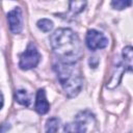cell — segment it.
I'll use <instances>...</instances> for the list:
<instances>
[{
    "label": "cell",
    "mask_w": 133,
    "mask_h": 133,
    "mask_svg": "<svg viewBox=\"0 0 133 133\" xmlns=\"http://www.w3.org/2000/svg\"><path fill=\"white\" fill-rule=\"evenodd\" d=\"M50 45L59 61L75 63L82 56V47L78 35L70 28H59L50 36Z\"/></svg>",
    "instance_id": "cell-1"
},
{
    "label": "cell",
    "mask_w": 133,
    "mask_h": 133,
    "mask_svg": "<svg viewBox=\"0 0 133 133\" xmlns=\"http://www.w3.org/2000/svg\"><path fill=\"white\" fill-rule=\"evenodd\" d=\"M54 71L62 86L64 92L69 98L76 97L83 85V79L80 69L75 63H66L58 61L54 64Z\"/></svg>",
    "instance_id": "cell-2"
},
{
    "label": "cell",
    "mask_w": 133,
    "mask_h": 133,
    "mask_svg": "<svg viewBox=\"0 0 133 133\" xmlns=\"http://www.w3.org/2000/svg\"><path fill=\"white\" fill-rule=\"evenodd\" d=\"M15 99L18 103H20L21 105H24V106H29V104H30V97L25 89L17 90L16 95H15Z\"/></svg>",
    "instance_id": "cell-8"
},
{
    "label": "cell",
    "mask_w": 133,
    "mask_h": 133,
    "mask_svg": "<svg viewBox=\"0 0 133 133\" xmlns=\"http://www.w3.org/2000/svg\"><path fill=\"white\" fill-rule=\"evenodd\" d=\"M86 5L85 1H71L70 2V10L73 14H79L81 12Z\"/></svg>",
    "instance_id": "cell-11"
},
{
    "label": "cell",
    "mask_w": 133,
    "mask_h": 133,
    "mask_svg": "<svg viewBox=\"0 0 133 133\" xmlns=\"http://www.w3.org/2000/svg\"><path fill=\"white\" fill-rule=\"evenodd\" d=\"M2 106H3V95L0 90V109L2 108Z\"/></svg>",
    "instance_id": "cell-14"
},
{
    "label": "cell",
    "mask_w": 133,
    "mask_h": 133,
    "mask_svg": "<svg viewBox=\"0 0 133 133\" xmlns=\"http://www.w3.org/2000/svg\"><path fill=\"white\" fill-rule=\"evenodd\" d=\"M7 20L10 31L12 33H20L23 29V16L20 7H15L7 14Z\"/></svg>",
    "instance_id": "cell-5"
},
{
    "label": "cell",
    "mask_w": 133,
    "mask_h": 133,
    "mask_svg": "<svg viewBox=\"0 0 133 133\" xmlns=\"http://www.w3.org/2000/svg\"><path fill=\"white\" fill-rule=\"evenodd\" d=\"M35 110L39 114H46L49 109H50V104L46 98V92L45 89L41 88L36 92V98H35Z\"/></svg>",
    "instance_id": "cell-6"
},
{
    "label": "cell",
    "mask_w": 133,
    "mask_h": 133,
    "mask_svg": "<svg viewBox=\"0 0 133 133\" xmlns=\"http://www.w3.org/2000/svg\"><path fill=\"white\" fill-rule=\"evenodd\" d=\"M37 27L44 32H49L53 28V22L49 19H41L37 22Z\"/></svg>",
    "instance_id": "cell-12"
},
{
    "label": "cell",
    "mask_w": 133,
    "mask_h": 133,
    "mask_svg": "<svg viewBox=\"0 0 133 133\" xmlns=\"http://www.w3.org/2000/svg\"><path fill=\"white\" fill-rule=\"evenodd\" d=\"M59 127V119L57 117L48 118L45 126V133H56Z\"/></svg>",
    "instance_id": "cell-9"
},
{
    "label": "cell",
    "mask_w": 133,
    "mask_h": 133,
    "mask_svg": "<svg viewBox=\"0 0 133 133\" xmlns=\"http://www.w3.org/2000/svg\"><path fill=\"white\" fill-rule=\"evenodd\" d=\"M123 60L124 63L128 66L130 71H132V47L128 46L123 49Z\"/></svg>",
    "instance_id": "cell-10"
},
{
    "label": "cell",
    "mask_w": 133,
    "mask_h": 133,
    "mask_svg": "<svg viewBox=\"0 0 133 133\" xmlns=\"http://www.w3.org/2000/svg\"><path fill=\"white\" fill-rule=\"evenodd\" d=\"M131 1H124V0H116V1H112L111 5L115 8V9H124L127 6L131 5Z\"/></svg>",
    "instance_id": "cell-13"
},
{
    "label": "cell",
    "mask_w": 133,
    "mask_h": 133,
    "mask_svg": "<svg viewBox=\"0 0 133 133\" xmlns=\"http://www.w3.org/2000/svg\"><path fill=\"white\" fill-rule=\"evenodd\" d=\"M85 43L89 50L96 51L98 49H103V48L107 47L108 38L102 32H100L96 29H90L86 33Z\"/></svg>",
    "instance_id": "cell-4"
},
{
    "label": "cell",
    "mask_w": 133,
    "mask_h": 133,
    "mask_svg": "<svg viewBox=\"0 0 133 133\" xmlns=\"http://www.w3.org/2000/svg\"><path fill=\"white\" fill-rule=\"evenodd\" d=\"M64 133H85L86 132V125L83 119L77 118V121L73 123H69L63 128Z\"/></svg>",
    "instance_id": "cell-7"
},
{
    "label": "cell",
    "mask_w": 133,
    "mask_h": 133,
    "mask_svg": "<svg viewBox=\"0 0 133 133\" xmlns=\"http://www.w3.org/2000/svg\"><path fill=\"white\" fill-rule=\"evenodd\" d=\"M41 60V54L36 48V46L32 43H30L26 50L21 54L20 56V61H19V66L22 70H30L35 68Z\"/></svg>",
    "instance_id": "cell-3"
}]
</instances>
